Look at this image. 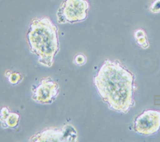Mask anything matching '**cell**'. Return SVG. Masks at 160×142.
I'll use <instances>...</instances> for the list:
<instances>
[{"mask_svg":"<svg viewBox=\"0 0 160 142\" xmlns=\"http://www.w3.org/2000/svg\"><path fill=\"white\" fill-rule=\"evenodd\" d=\"M135 75L118 60L107 59L94 78V83L102 100L109 109L128 113L135 106L136 90Z\"/></svg>","mask_w":160,"mask_h":142,"instance_id":"cell-1","label":"cell"},{"mask_svg":"<svg viewBox=\"0 0 160 142\" xmlns=\"http://www.w3.org/2000/svg\"><path fill=\"white\" fill-rule=\"evenodd\" d=\"M58 30L49 17L35 18L31 20L28 32L30 50L38 57L40 65L51 67L59 51Z\"/></svg>","mask_w":160,"mask_h":142,"instance_id":"cell-2","label":"cell"},{"mask_svg":"<svg viewBox=\"0 0 160 142\" xmlns=\"http://www.w3.org/2000/svg\"><path fill=\"white\" fill-rule=\"evenodd\" d=\"M89 10L88 0H65L57 11V19L61 24L82 22L88 18Z\"/></svg>","mask_w":160,"mask_h":142,"instance_id":"cell-3","label":"cell"},{"mask_svg":"<svg viewBox=\"0 0 160 142\" xmlns=\"http://www.w3.org/2000/svg\"><path fill=\"white\" fill-rule=\"evenodd\" d=\"M133 128L135 132L142 136H151L160 129V111L148 109L140 113L135 119Z\"/></svg>","mask_w":160,"mask_h":142,"instance_id":"cell-4","label":"cell"},{"mask_svg":"<svg viewBox=\"0 0 160 142\" xmlns=\"http://www.w3.org/2000/svg\"><path fill=\"white\" fill-rule=\"evenodd\" d=\"M59 93V86L51 78L42 79L38 86L32 89V98L37 103L50 105L55 102Z\"/></svg>","mask_w":160,"mask_h":142,"instance_id":"cell-5","label":"cell"},{"mask_svg":"<svg viewBox=\"0 0 160 142\" xmlns=\"http://www.w3.org/2000/svg\"><path fill=\"white\" fill-rule=\"evenodd\" d=\"M77 132L72 125H65L62 129L51 128L33 136L30 141H76Z\"/></svg>","mask_w":160,"mask_h":142,"instance_id":"cell-6","label":"cell"},{"mask_svg":"<svg viewBox=\"0 0 160 142\" xmlns=\"http://www.w3.org/2000/svg\"><path fill=\"white\" fill-rule=\"evenodd\" d=\"M19 119V115L16 113L10 112L8 107H2L0 109V121L4 129H15L18 125Z\"/></svg>","mask_w":160,"mask_h":142,"instance_id":"cell-7","label":"cell"},{"mask_svg":"<svg viewBox=\"0 0 160 142\" xmlns=\"http://www.w3.org/2000/svg\"><path fill=\"white\" fill-rule=\"evenodd\" d=\"M135 38L136 40L137 43L140 47L142 49H148L150 46V43L148 42V36L145 31L142 29H138L135 31Z\"/></svg>","mask_w":160,"mask_h":142,"instance_id":"cell-8","label":"cell"},{"mask_svg":"<svg viewBox=\"0 0 160 142\" xmlns=\"http://www.w3.org/2000/svg\"><path fill=\"white\" fill-rule=\"evenodd\" d=\"M8 78L9 82L13 85H16L22 80V75L17 72H9Z\"/></svg>","mask_w":160,"mask_h":142,"instance_id":"cell-9","label":"cell"},{"mask_svg":"<svg viewBox=\"0 0 160 142\" xmlns=\"http://www.w3.org/2000/svg\"><path fill=\"white\" fill-rule=\"evenodd\" d=\"M150 11L153 14L160 12V0H155L150 6Z\"/></svg>","mask_w":160,"mask_h":142,"instance_id":"cell-10","label":"cell"},{"mask_svg":"<svg viewBox=\"0 0 160 142\" xmlns=\"http://www.w3.org/2000/svg\"><path fill=\"white\" fill-rule=\"evenodd\" d=\"M75 62L77 65H79V66H82L86 62V57L83 56L82 54H78L75 57Z\"/></svg>","mask_w":160,"mask_h":142,"instance_id":"cell-11","label":"cell"}]
</instances>
